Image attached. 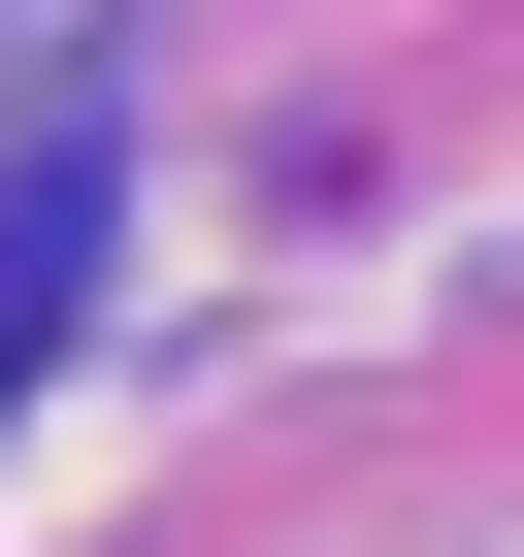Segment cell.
<instances>
[{"instance_id":"cell-1","label":"cell","mask_w":524,"mask_h":557,"mask_svg":"<svg viewBox=\"0 0 524 557\" xmlns=\"http://www.w3.org/2000/svg\"><path fill=\"white\" fill-rule=\"evenodd\" d=\"M99 197H132V132H99V66H34L0 99V394H34V329L99 296Z\"/></svg>"}]
</instances>
